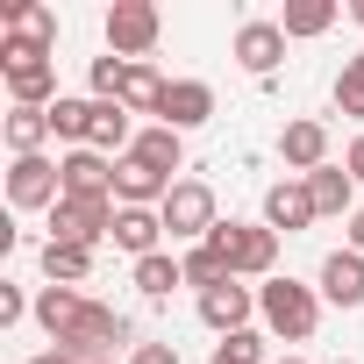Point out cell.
<instances>
[{
	"label": "cell",
	"instance_id": "cell-1",
	"mask_svg": "<svg viewBox=\"0 0 364 364\" xmlns=\"http://www.w3.org/2000/svg\"><path fill=\"white\" fill-rule=\"evenodd\" d=\"M257 314L279 343H307L314 321H321V286H300V279H264L257 286Z\"/></svg>",
	"mask_w": 364,
	"mask_h": 364
},
{
	"label": "cell",
	"instance_id": "cell-2",
	"mask_svg": "<svg viewBox=\"0 0 364 364\" xmlns=\"http://www.w3.org/2000/svg\"><path fill=\"white\" fill-rule=\"evenodd\" d=\"M0 72H8L15 107H58V100H65V93H58V65H50V50H36V43L0 36Z\"/></svg>",
	"mask_w": 364,
	"mask_h": 364
},
{
	"label": "cell",
	"instance_id": "cell-3",
	"mask_svg": "<svg viewBox=\"0 0 364 364\" xmlns=\"http://www.w3.org/2000/svg\"><path fill=\"white\" fill-rule=\"evenodd\" d=\"M208 250H215L236 279H272V264H279V236H272L264 222H215Z\"/></svg>",
	"mask_w": 364,
	"mask_h": 364
},
{
	"label": "cell",
	"instance_id": "cell-4",
	"mask_svg": "<svg viewBox=\"0 0 364 364\" xmlns=\"http://www.w3.org/2000/svg\"><path fill=\"white\" fill-rule=\"evenodd\" d=\"M114 343H129V314H114V307H100V300H86L79 321L58 336V350H65L72 364H114V357H107Z\"/></svg>",
	"mask_w": 364,
	"mask_h": 364
},
{
	"label": "cell",
	"instance_id": "cell-5",
	"mask_svg": "<svg viewBox=\"0 0 364 364\" xmlns=\"http://www.w3.org/2000/svg\"><path fill=\"white\" fill-rule=\"evenodd\" d=\"M164 236H178V243H208L215 236V186H208V178H178V186L164 193Z\"/></svg>",
	"mask_w": 364,
	"mask_h": 364
},
{
	"label": "cell",
	"instance_id": "cell-6",
	"mask_svg": "<svg viewBox=\"0 0 364 364\" xmlns=\"http://www.w3.org/2000/svg\"><path fill=\"white\" fill-rule=\"evenodd\" d=\"M157 36H164V15L150 8V0H114V8H107V50L114 58L143 65L157 50Z\"/></svg>",
	"mask_w": 364,
	"mask_h": 364
},
{
	"label": "cell",
	"instance_id": "cell-7",
	"mask_svg": "<svg viewBox=\"0 0 364 364\" xmlns=\"http://www.w3.org/2000/svg\"><path fill=\"white\" fill-rule=\"evenodd\" d=\"M114 200H58L50 208V243H72V250H93L100 236H114Z\"/></svg>",
	"mask_w": 364,
	"mask_h": 364
},
{
	"label": "cell",
	"instance_id": "cell-8",
	"mask_svg": "<svg viewBox=\"0 0 364 364\" xmlns=\"http://www.w3.org/2000/svg\"><path fill=\"white\" fill-rule=\"evenodd\" d=\"M65 200V171H58V157H15L8 164V208H58Z\"/></svg>",
	"mask_w": 364,
	"mask_h": 364
},
{
	"label": "cell",
	"instance_id": "cell-9",
	"mask_svg": "<svg viewBox=\"0 0 364 364\" xmlns=\"http://www.w3.org/2000/svg\"><path fill=\"white\" fill-rule=\"evenodd\" d=\"M58 171H65V200H114V157H100V150H65Z\"/></svg>",
	"mask_w": 364,
	"mask_h": 364
},
{
	"label": "cell",
	"instance_id": "cell-10",
	"mask_svg": "<svg viewBox=\"0 0 364 364\" xmlns=\"http://www.w3.org/2000/svg\"><path fill=\"white\" fill-rule=\"evenodd\" d=\"M157 122H164V129H178V136L200 129V122H215V86H208V79H171V86H164Z\"/></svg>",
	"mask_w": 364,
	"mask_h": 364
},
{
	"label": "cell",
	"instance_id": "cell-11",
	"mask_svg": "<svg viewBox=\"0 0 364 364\" xmlns=\"http://www.w3.org/2000/svg\"><path fill=\"white\" fill-rule=\"evenodd\" d=\"M307 222H321V215H314V193H307V178H279V186L264 193V229H272V236H300Z\"/></svg>",
	"mask_w": 364,
	"mask_h": 364
},
{
	"label": "cell",
	"instance_id": "cell-12",
	"mask_svg": "<svg viewBox=\"0 0 364 364\" xmlns=\"http://www.w3.org/2000/svg\"><path fill=\"white\" fill-rule=\"evenodd\" d=\"M236 65H243L250 79H272V72L286 65V29H279V22H243V29H236Z\"/></svg>",
	"mask_w": 364,
	"mask_h": 364
},
{
	"label": "cell",
	"instance_id": "cell-13",
	"mask_svg": "<svg viewBox=\"0 0 364 364\" xmlns=\"http://www.w3.org/2000/svg\"><path fill=\"white\" fill-rule=\"evenodd\" d=\"M171 186H178V178L150 171L143 157H114V208H164Z\"/></svg>",
	"mask_w": 364,
	"mask_h": 364
},
{
	"label": "cell",
	"instance_id": "cell-14",
	"mask_svg": "<svg viewBox=\"0 0 364 364\" xmlns=\"http://www.w3.org/2000/svg\"><path fill=\"white\" fill-rule=\"evenodd\" d=\"M279 157L307 178V171H321L328 164V122H314V114H300V122H286L279 129Z\"/></svg>",
	"mask_w": 364,
	"mask_h": 364
},
{
	"label": "cell",
	"instance_id": "cell-15",
	"mask_svg": "<svg viewBox=\"0 0 364 364\" xmlns=\"http://www.w3.org/2000/svg\"><path fill=\"white\" fill-rule=\"evenodd\" d=\"M250 314H257V293H250L243 279H229V286L200 293V321H208L215 336H236V328H250Z\"/></svg>",
	"mask_w": 364,
	"mask_h": 364
},
{
	"label": "cell",
	"instance_id": "cell-16",
	"mask_svg": "<svg viewBox=\"0 0 364 364\" xmlns=\"http://www.w3.org/2000/svg\"><path fill=\"white\" fill-rule=\"evenodd\" d=\"M114 250H129L136 264L157 257V250H164V215H157V208H122V215H114Z\"/></svg>",
	"mask_w": 364,
	"mask_h": 364
},
{
	"label": "cell",
	"instance_id": "cell-17",
	"mask_svg": "<svg viewBox=\"0 0 364 364\" xmlns=\"http://www.w3.org/2000/svg\"><path fill=\"white\" fill-rule=\"evenodd\" d=\"M321 300L328 307H364V257L357 250H328L321 257Z\"/></svg>",
	"mask_w": 364,
	"mask_h": 364
},
{
	"label": "cell",
	"instance_id": "cell-18",
	"mask_svg": "<svg viewBox=\"0 0 364 364\" xmlns=\"http://www.w3.org/2000/svg\"><path fill=\"white\" fill-rule=\"evenodd\" d=\"M0 29H8L15 43H36V50L58 43V15L43 8V0H8V8H0Z\"/></svg>",
	"mask_w": 364,
	"mask_h": 364
},
{
	"label": "cell",
	"instance_id": "cell-19",
	"mask_svg": "<svg viewBox=\"0 0 364 364\" xmlns=\"http://www.w3.org/2000/svg\"><path fill=\"white\" fill-rule=\"evenodd\" d=\"M129 157H143L150 171H178V164H186V136H178V129H164V122H150V129H136V150Z\"/></svg>",
	"mask_w": 364,
	"mask_h": 364
},
{
	"label": "cell",
	"instance_id": "cell-20",
	"mask_svg": "<svg viewBox=\"0 0 364 364\" xmlns=\"http://www.w3.org/2000/svg\"><path fill=\"white\" fill-rule=\"evenodd\" d=\"M307 193H314V215H350L357 178H350L343 164H321V171H307Z\"/></svg>",
	"mask_w": 364,
	"mask_h": 364
},
{
	"label": "cell",
	"instance_id": "cell-21",
	"mask_svg": "<svg viewBox=\"0 0 364 364\" xmlns=\"http://www.w3.org/2000/svg\"><path fill=\"white\" fill-rule=\"evenodd\" d=\"M178 286H186V257L157 250V257H143V264H136V293H143V300H171Z\"/></svg>",
	"mask_w": 364,
	"mask_h": 364
},
{
	"label": "cell",
	"instance_id": "cell-22",
	"mask_svg": "<svg viewBox=\"0 0 364 364\" xmlns=\"http://www.w3.org/2000/svg\"><path fill=\"white\" fill-rule=\"evenodd\" d=\"M279 29H286V43L300 36H328L336 29V0H286V15H279Z\"/></svg>",
	"mask_w": 364,
	"mask_h": 364
},
{
	"label": "cell",
	"instance_id": "cell-23",
	"mask_svg": "<svg viewBox=\"0 0 364 364\" xmlns=\"http://www.w3.org/2000/svg\"><path fill=\"white\" fill-rule=\"evenodd\" d=\"M164 86H171V79H164L157 65H129V79H122V107H129V114H157V107H164Z\"/></svg>",
	"mask_w": 364,
	"mask_h": 364
},
{
	"label": "cell",
	"instance_id": "cell-24",
	"mask_svg": "<svg viewBox=\"0 0 364 364\" xmlns=\"http://www.w3.org/2000/svg\"><path fill=\"white\" fill-rule=\"evenodd\" d=\"M86 129H93V93H86V100L65 93V100L50 107V136H58L65 150H86Z\"/></svg>",
	"mask_w": 364,
	"mask_h": 364
},
{
	"label": "cell",
	"instance_id": "cell-25",
	"mask_svg": "<svg viewBox=\"0 0 364 364\" xmlns=\"http://www.w3.org/2000/svg\"><path fill=\"white\" fill-rule=\"evenodd\" d=\"M43 143H50V107H15L8 114V150L15 157H43Z\"/></svg>",
	"mask_w": 364,
	"mask_h": 364
},
{
	"label": "cell",
	"instance_id": "cell-26",
	"mask_svg": "<svg viewBox=\"0 0 364 364\" xmlns=\"http://www.w3.org/2000/svg\"><path fill=\"white\" fill-rule=\"evenodd\" d=\"M79 307H86V293H79V286H43V293H36V321L50 328V343L79 321Z\"/></svg>",
	"mask_w": 364,
	"mask_h": 364
},
{
	"label": "cell",
	"instance_id": "cell-27",
	"mask_svg": "<svg viewBox=\"0 0 364 364\" xmlns=\"http://www.w3.org/2000/svg\"><path fill=\"white\" fill-rule=\"evenodd\" d=\"M86 272H93V250L43 243V279H50V286H86Z\"/></svg>",
	"mask_w": 364,
	"mask_h": 364
},
{
	"label": "cell",
	"instance_id": "cell-28",
	"mask_svg": "<svg viewBox=\"0 0 364 364\" xmlns=\"http://www.w3.org/2000/svg\"><path fill=\"white\" fill-rule=\"evenodd\" d=\"M229 279H236V272H229L208 243H193V250H186V286H193V293H215V286H229Z\"/></svg>",
	"mask_w": 364,
	"mask_h": 364
},
{
	"label": "cell",
	"instance_id": "cell-29",
	"mask_svg": "<svg viewBox=\"0 0 364 364\" xmlns=\"http://www.w3.org/2000/svg\"><path fill=\"white\" fill-rule=\"evenodd\" d=\"M336 107H343L350 122H364V58H343V72H336Z\"/></svg>",
	"mask_w": 364,
	"mask_h": 364
},
{
	"label": "cell",
	"instance_id": "cell-30",
	"mask_svg": "<svg viewBox=\"0 0 364 364\" xmlns=\"http://www.w3.org/2000/svg\"><path fill=\"white\" fill-rule=\"evenodd\" d=\"M122 79H129V58H93V72H86V86H93V100H122Z\"/></svg>",
	"mask_w": 364,
	"mask_h": 364
},
{
	"label": "cell",
	"instance_id": "cell-31",
	"mask_svg": "<svg viewBox=\"0 0 364 364\" xmlns=\"http://www.w3.org/2000/svg\"><path fill=\"white\" fill-rule=\"evenodd\" d=\"M222 364H272V350H264V336L257 328H236V336H222V350H215Z\"/></svg>",
	"mask_w": 364,
	"mask_h": 364
},
{
	"label": "cell",
	"instance_id": "cell-32",
	"mask_svg": "<svg viewBox=\"0 0 364 364\" xmlns=\"http://www.w3.org/2000/svg\"><path fill=\"white\" fill-rule=\"evenodd\" d=\"M22 314H36V300H22V286H8V279H0V328H15Z\"/></svg>",
	"mask_w": 364,
	"mask_h": 364
},
{
	"label": "cell",
	"instance_id": "cell-33",
	"mask_svg": "<svg viewBox=\"0 0 364 364\" xmlns=\"http://www.w3.org/2000/svg\"><path fill=\"white\" fill-rule=\"evenodd\" d=\"M129 364H178V350H171V343H136Z\"/></svg>",
	"mask_w": 364,
	"mask_h": 364
},
{
	"label": "cell",
	"instance_id": "cell-34",
	"mask_svg": "<svg viewBox=\"0 0 364 364\" xmlns=\"http://www.w3.org/2000/svg\"><path fill=\"white\" fill-rule=\"evenodd\" d=\"M343 171H350V178H357V186H364V136H357V143L343 150Z\"/></svg>",
	"mask_w": 364,
	"mask_h": 364
},
{
	"label": "cell",
	"instance_id": "cell-35",
	"mask_svg": "<svg viewBox=\"0 0 364 364\" xmlns=\"http://www.w3.org/2000/svg\"><path fill=\"white\" fill-rule=\"evenodd\" d=\"M343 250H357V257H364V208L350 215V243H343Z\"/></svg>",
	"mask_w": 364,
	"mask_h": 364
},
{
	"label": "cell",
	"instance_id": "cell-36",
	"mask_svg": "<svg viewBox=\"0 0 364 364\" xmlns=\"http://www.w3.org/2000/svg\"><path fill=\"white\" fill-rule=\"evenodd\" d=\"M29 364H72V357H65V350H43V357H29Z\"/></svg>",
	"mask_w": 364,
	"mask_h": 364
},
{
	"label": "cell",
	"instance_id": "cell-37",
	"mask_svg": "<svg viewBox=\"0 0 364 364\" xmlns=\"http://www.w3.org/2000/svg\"><path fill=\"white\" fill-rule=\"evenodd\" d=\"M272 364H307V357H272Z\"/></svg>",
	"mask_w": 364,
	"mask_h": 364
},
{
	"label": "cell",
	"instance_id": "cell-38",
	"mask_svg": "<svg viewBox=\"0 0 364 364\" xmlns=\"http://www.w3.org/2000/svg\"><path fill=\"white\" fill-rule=\"evenodd\" d=\"M336 364H350V357H336Z\"/></svg>",
	"mask_w": 364,
	"mask_h": 364
},
{
	"label": "cell",
	"instance_id": "cell-39",
	"mask_svg": "<svg viewBox=\"0 0 364 364\" xmlns=\"http://www.w3.org/2000/svg\"><path fill=\"white\" fill-rule=\"evenodd\" d=\"M357 58H364V50H357Z\"/></svg>",
	"mask_w": 364,
	"mask_h": 364
},
{
	"label": "cell",
	"instance_id": "cell-40",
	"mask_svg": "<svg viewBox=\"0 0 364 364\" xmlns=\"http://www.w3.org/2000/svg\"><path fill=\"white\" fill-rule=\"evenodd\" d=\"M215 364H222V357H215Z\"/></svg>",
	"mask_w": 364,
	"mask_h": 364
}]
</instances>
